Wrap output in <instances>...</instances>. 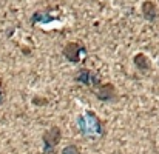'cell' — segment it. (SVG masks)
I'll list each match as a JSON object with an SVG mask.
<instances>
[{
    "instance_id": "obj_5",
    "label": "cell",
    "mask_w": 159,
    "mask_h": 154,
    "mask_svg": "<svg viewBox=\"0 0 159 154\" xmlns=\"http://www.w3.org/2000/svg\"><path fill=\"white\" fill-rule=\"evenodd\" d=\"M94 96L101 100V102H114L117 99V90L113 83L107 82V83H102L99 88H96L94 91Z\"/></svg>"
},
{
    "instance_id": "obj_4",
    "label": "cell",
    "mask_w": 159,
    "mask_h": 154,
    "mask_svg": "<svg viewBox=\"0 0 159 154\" xmlns=\"http://www.w3.org/2000/svg\"><path fill=\"white\" fill-rule=\"evenodd\" d=\"M74 79H76V82H79V83H82V85H85V86L91 88L93 91L102 85V80H101V77H99V76H98L94 71H91V69H87V68L80 69V71L76 74V77H74Z\"/></svg>"
},
{
    "instance_id": "obj_9",
    "label": "cell",
    "mask_w": 159,
    "mask_h": 154,
    "mask_svg": "<svg viewBox=\"0 0 159 154\" xmlns=\"http://www.w3.org/2000/svg\"><path fill=\"white\" fill-rule=\"evenodd\" d=\"M62 154H80V150L76 147V145H66L63 150H62Z\"/></svg>"
},
{
    "instance_id": "obj_3",
    "label": "cell",
    "mask_w": 159,
    "mask_h": 154,
    "mask_svg": "<svg viewBox=\"0 0 159 154\" xmlns=\"http://www.w3.org/2000/svg\"><path fill=\"white\" fill-rule=\"evenodd\" d=\"M63 57L70 62V63H79L82 60V57L85 55V46L82 45V42H68L63 46Z\"/></svg>"
},
{
    "instance_id": "obj_7",
    "label": "cell",
    "mask_w": 159,
    "mask_h": 154,
    "mask_svg": "<svg viewBox=\"0 0 159 154\" xmlns=\"http://www.w3.org/2000/svg\"><path fill=\"white\" fill-rule=\"evenodd\" d=\"M133 63H134V66H136L142 74H148V73L152 71V62H150V59H148L144 52H138V54H134V57H133Z\"/></svg>"
},
{
    "instance_id": "obj_10",
    "label": "cell",
    "mask_w": 159,
    "mask_h": 154,
    "mask_svg": "<svg viewBox=\"0 0 159 154\" xmlns=\"http://www.w3.org/2000/svg\"><path fill=\"white\" fill-rule=\"evenodd\" d=\"M5 102V93H3V90H2V86H0V105Z\"/></svg>"
},
{
    "instance_id": "obj_11",
    "label": "cell",
    "mask_w": 159,
    "mask_h": 154,
    "mask_svg": "<svg viewBox=\"0 0 159 154\" xmlns=\"http://www.w3.org/2000/svg\"><path fill=\"white\" fill-rule=\"evenodd\" d=\"M33 102L34 103H47V99H40V100H39V97H34V99H33Z\"/></svg>"
},
{
    "instance_id": "obj_6",
    "label": "cell",
    "mask_w": 159,
    "mask_h": 154,
    "mask_svg": "<svg viewBox=\"0 0 159 154\" xmlns=\"http://www.w3.org/2000/svg\"><path fill=\"white\" fill-rule=\"evenodd\" d=\"M141 12H142V17L147 20V22H156L159 12H158V6L155 2L152 0H145L142 2L141 5Z\"/></svg>"
},
{
    "instance_id": "obj_8",
    "label": "cell",
    "mask_w": 159,
    "mask_h": 154,
    "mask_svg": "<svg viewBox=\"0 0 159 154\" xmlns=\"http://www.w3.org/2000/svg\"><path fill=\"white\" fill-rule=\"evenodd\" d=\"M54 20V15H51L50 11H36L31 15V23L37 25V23H50Z\"/></svg>"
},
{
    "instance_id": "obj_2",
    "label": "cell",
    "mask_w": 159,
    "mask_h": 154,
    "mask_svg": "<svg viewBox=\"0 0 159 154\" xmlns=\"http://www.w3.org/2000/svg\"><path fill=\"white\" fill-rule=\"evenodd\" d=\"M62 140V131L59 126H51L48 128L43 134H42V142H43V154H51L54 153L56 147L60 143Z\"/></svg>"
},
{
    "instance_id": "obj_1",
    "label": "cell",
    "mask_w": 159,
    "mask_h": 154,
    "mask_svg": "<svg viewBox=\"0 0 159 154\" xmlns=\"http://www.w3.org/2000/svg\"><path fill=\"white\" fill-rule=\"evenodd\" d=\"M77 125L84 136H93V134H104V126L99 117L93 111H85L84 116L77 119Z\"/></svg>"
}]
</instances>
